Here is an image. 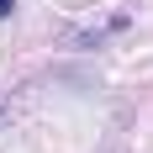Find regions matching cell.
I'll return each instance as SVG.
<instances>
[{
  "instance_id": "6da1fadb",
  "label": "cell",
  "mask_w": 153,
  "mask_h": 153,
  "mask_svg": "<svg viewBox=\"0 0 153 153\" xmlns=\"http://www.w3.org/2000/svg\"><path fill=\"white\" fill-rule=\"evenodd\" d=\"M16 11V0H0V21H5V16H11Z\"/></svg>"
}]
</instances>
